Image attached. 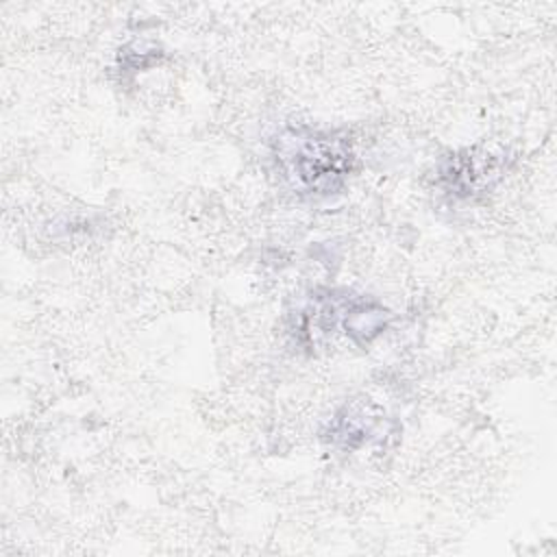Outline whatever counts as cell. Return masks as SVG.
I'll list each match as a JSON object with an SVG mask.
<instances>
[{
    "label": "cell",
    "instance_id": "2",
    "mask_svg": "<svg viewBox=\"0 0 557 557\" xmlns=\"http://www.w3.org/2000/svg\"><path fill=\"white\" fill-rule=\"evenodd\" d=\"M492 172L494 170L490 165H483L476 157L463 154V157H453L448 168H444L442 176L448 183L450 194L470 196L472 191L481 189L487 183Z\"/></svg>",
    "mask_w": 557,
    "mask_h": 557
},
{
    "label": "cell",
    "instance_id": "1",
    "mask_svg": "<svg viewBox=\"0 0 557 557\" xmlns=\"http://www.w3.org/2000/svg\"><path fill=\"white\" fill-rule=\"evenodd\" d=\"M276 161L298 194L331 196L352 172L355 152L344 137L313 128H289L276 139Z\"/></svg>",
    "mask_w": 557,
    "mask_h": 557
}]
</instances>
